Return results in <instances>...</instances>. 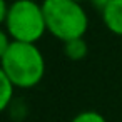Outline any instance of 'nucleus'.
<instances>
[{
    "label": "nucleus",
    "mask_w": 122,
    "mask_h": 122,
    "mask_svg": "<svg viewBox=\"0 0 122 122\" xmlns=\"http://www.w3.org/2000/svg\"><path fill=\"white\" fill-rule=\"evenodd\" d=\"M0 74L17 89H32L44 79L45 59L37 44L12 40L10 47L0 54Z\"/></svg>",
    "instance_id": "1"
},
{
    "label": "nucleus",
    "mask_w": 122,
    "mask_h": 122,
    "mask_svg": "<svg viewBox=\"0 0 122 122\" xmlns=\"http://www.w3.org/2000/svg\"><path fill=\"white\" fill-rule=\"evenodd\" d=\"M47 32L62 44L82 39L89 29V17L80 2L75 0H42Z\"/></svg>",
    "instance_id": "2"
},
{
    "label": "nucleus",
    "mask_w": 122,
    "mask_h": 122,
    "mask_svg": "<svg viewBox=\"0 0 122 122\" xmlns=\"http://www.w3.org/2000/svg\"><path fill=\"white\" fill-rule=\"evenodd\" d=\"M2 24L15 42L37 44L47 32L44 9L37 0H14Z\"/></svg>",
    "instance_id": "3"
},
{
    "label": "nucleus",
    "mask_w": 122,
    "mask_h": 122,
    "mask_svg": "<svg viewBox=\"0 0 122 122\" xmlns=\"http://www.w3.org/2000/svg\"><path fill=\"white\" fill-rule=\"evenodd\" d=\"M100 17L109 32L122 37V0H110L100 10Z\"/></svg>",
    "instance_id": "4"
},
{
    "label": "nucleus",
    "mask_w": 122,
    "mask_h": 122,
    "mask_svg": "<svg viewBox=\"0 0 122 122\" xmlns=\"http://www.w3.org/2000/svg\"><path fill=\"white\" fill-rule=\"evenodd\" d=\"M87 52H89V47H87V42L84 40V37L64 42V54L70 60H82V59H85Z\"/></svg>",
    "instance_id": "5"
},
{
    "label": "nucleus",
    "mask_w": 122,
    "mask_h": 122,
    "mask_svg": "<svg viewBox=\"0 0 122 122\" xmlns=\"http://www.w3.org/2000/svg\"><path fill=\"white\" fill-rule=\"evenodd\" d=\"M0 80H2V95H0V109L2 110H7L12 104H14V92H15V85L5 77L0 74Z\"/></svg>",
    "instance_id": "6"
},
{
    "label": "nucleus",
    "mask_w": 122,
    "mask_h": 122,
    "mask_svg": "<svg viewBox=\"0 0 122 122\" xmlns=\"http://www.w3.org/2000/svg\"><path fill=\"white\" fill-rule=\"evenodd\" d=\"M70 122H107V119L95 110H84L79 112Z\"/></svg>",
    "instance_id": "7"
},
{
    "label": "nucleus",
    "mask_w": 122,
    "mask_h": 122,
    "mask_svg": "<svg viewBox=\"0 0 122 122\" xmlns=\"http://www.w3.org/2000/svg\"><path fill=\"white\" fill-rule=\"evenodd\" d=\"M109 2H110V0H94L92 4H94V5H95V7L99 9V12H100V10H102V9H104V7H105V5H107Z\"/></svg>",
    "instance_id": "8"
},
{
    "label": "nucleus",
    "mask_w": 122,
    "mask_h": 122,
    "mask_svg": "<svg viewBox=\"0 0 122 122\" xmlns=\"http://www.w3.org/2000/svg\"><path fill=\"white\" fill-rule=\"evenodd\" d=\"M75 2H80L82 4V2H94V0H75Z\"/></svg>",
    "instance_id": "9"
}]
</instances>
